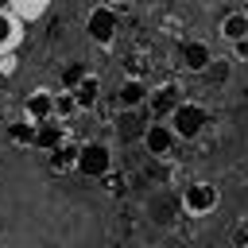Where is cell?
Masks as SVG:
<instances>
[{"label":"cell","mask_w":248,"mask_h":248,"mask_svg":"<svg viewBox=\"0 0 248 248\" xmlns=\"http://www.w3.org/2000/svg\"><path fill=\"white\" fill-rule=\"evenodd\" d=\"M174 128L170 124H163V120H155V124H147L143 128V147H147V155L151 159H163V155H170V147H174Z\"/></svg>","instance_id":"5b68a950"},{"label":"cell","mask_w":248,"mask_h":248,"mask_svg":"<svg viewBox=\"0 0 248 248\" xmlns=\"http://www.w3.org/2000/svg\"><path fill=\"white\" fill-rule=\"evenodd\" d=\"M46 155H50V159H46V167H50L54 174H66V170H74V163H78V143L62 140V143H58V147H50Z\"/></svg>","instance_id":"30bf717a"},{"label":"cell","mask_w":248,"mask_h":248,"mask_svg":"<svg viewBox=\"0 0 248 248\" xmlns=\"http://www.w3.org/2000/svg\"><path fill=\"white\" fill-rule=\"evenodd\" d=\"M112 167V151L105 147V143H81L78 147V163H74V170L81 174V178H101L105 170Z\"/></svg>","instance_id":"3957f363"},{"label":"cell","mask_w":248,"mask_h":248,"mask_svg":"<svg viewBox=\"0 0 248 248\" xmlns=\"http://www.w3.org/2000/svg\"><path fill=\"white\" fill-rule=\"evenodd\" d=\"M81 78H85V66H81V62H70V66H62V85H66V89H74Z\"/></svg>","instance_id":"e0dca14e"},{"label":"cell","mask_w":248,"mask_h":248,"mask_svg":"<svg viewBox=\"0 0 248 248\" xmlns=\"http://www.w3.org/2000/svg\"><path fill=\"white\" fill-rule=\"evenodd\" d=\"M70 112H78V97H74V89H66L62 97H54V116H70Z\"/></svg>","instance_id":"2e32d148"},{"label":"cell","mask_w":248,"mask_h":248,"mask_svg":"<svg viewBox=\"0 0 248 248\" xmlns=\"http://www.w3.org/2000/svg\"><path fill=\"white\" fill-rule=\"evenodd\" d=\"M62 140H66V124H62L58 116H46V120H39V124H35V147H39V151L58 147Z\"/></svg>","instance_id":"52a82bcc"},{"label":"cell","mask_w":248,"mask_h":248,"mask_svg":"<svg viewBox=\"0 0 248 248\" xmlns=\"http://www.w3.org/2000/svg\"><path fill=\"white\" fill-rule=\"evenodd\" d=\"M74 97H78V108H93V105H97V97H101V81L85 74V78L74 85Z\"/></svg>","instance_id":"7c38bea8"},{"label":"cell","mask_w":248,"mask_h":248,"mask_svg":"<svg viewBox=\"0 0 248 248\" xmlns=\"http://www.w3.org/2000/svg\"><path fill=\"white\" fill-rule=\"evenodd\" d=\"M205 74H209L213 81H225V78L232 74V66H229V58H221V62H217V58H209V66H205Z\"/></svg>","instance_id":"ac0fdd59"},{"label":"cell","mask_w":248,"mask_h":248,"mask_svg":"<svg viewBox=\"0 0 248 248\" xmlns=\"http://www.w3.org/2000/svg\"><path fill=\"white\" fill-rule=\"evenodd\" d=\"M8 8H12V0H0V12H8Z\"/></svg>","instance_id":"cb8c5ba5"},{"label":"cell","mask_w":248,"mask_h":248,"mask_svg":"<svg viewBox=\"0 0 248 248\" xmlns=\"http://www.w3.org/2000/svg\"><path fill=\"white\" fill-rule=\"evenodd\" d=\"M16 39H19V19H16L12 12H0V54L12 50Z\"/></svg>","instance_id":"9a60e30c"},{"label":"cell","mask_w":248,"mask_h":248,"mask_svg":"<svg viewBox=\"0 0 248 248\" xmlns=\"http://www.w3.org/2000/svg\"><path fill=\"white\" fill-rule=\"evenodd\" d=\"M221 35H225L229 43L244 39V35H248V16H244V12H232V16H225V19H221Z\"/></svg>","instance_id":"5bb4252c"},{"label":"cell","mask_w":248,"mask_h":248,"mask_svg":"<svg viewBox=\"0 0 248 248\" xmlns=\"http://www.w3.org/2000/svg\"><path fill=\"white\" fill-rule=\"evenodd\" d=\"M205 124H209V112L194 101H178L174 112H170V128H174L178 140H198L205 132Z\"/></svg>","instance_id":"6da1fadb"},{"label":"cell","mask_w":248,"mask_h":248,"mask_svg":"<svg viewBox=\"0 0 248 248\" xmlns=\"http://www.w3.org/2000/svg\"><path fill=\"white\" fill-rule=\"evenodd\" d=\"M147 101H151V112H155V120H167V116L174 112V105L182 101V89H178L174 81H167V85H159L155 93H147Z\"/></svg>","instance_id":"8992f818"},{"label":"cell","mask_w":248,"mask_h":248,"mask_svg":"<svg viewBox=\"0 0 248 248\" xmlns=\"http://www.w3.org/2000/svg\"><path fill=\"white\" fill-rule=\"evenodd\" d=\"M240 12H244V16H248V0H244V8H240Z\"/></svg>","instance_id":"d4e9b609"},{"label":"cell","mask_w":248,"mask_h":248,"mask_svg":"<svg viewBox=\"0 0 248 248\" xmlns=\"http://www.w3.org/2000/svg\"><path fill=\"white\" fill-rule=\"evenodd\" d=\"M85 31H89V39L97 46H112V39H116V12L112 8H93L89 19H85Z\"/></svg>","instance_id":"277c9868"},{"label":"cell","mask_w":248,"mask_h":248,"mask_svg":"<svg viewBox=\"0 0 248 248\" xmlns=\"http://www.w3.org/2000/svg\"><path fill=\"white\" fill-rule=\"evenodd\" d=\"M178 58H182V70H190V74H205V66H209V46L205 43H198V39H190V43H182V50H178Z\"/></svg>","instance_id":"ba28073f"},{"label":"cell","mask_w":248,"mask_h":248,"mask_svg":"<svg viewBox=\"0 0 248 248\" xmlns=\"http://www.w3.org/2000/svg\"><path fill=\"white\" fill-rule=\"evenodd\" d=\"M232 240H236V244H248V225H240V229H236V236H232Z\"/></svg>","instance_id":"603a6c76"},{"label":"cell","mask_w":248,"mask_h":248,"mask_svg":"<svg viewBox=\"0 0 248 248\" xmlns=\"http://www.w3.org/2000/svg\"><path fill=\"white\" fill-rule=\"evenodd\" d=\"M178 202H182V209H186L190 217H205V213H213V209H217L221 194H217V186H213V182H190V186H182Z\"/></svg>","instance_id":"7a4b0ae2"},{"label":"cell","mask_w":248,"mask_h":248,"mask_svg":"<svg viewBox=\"0 0 248 248\" xmlns=\"http://www.w3.org/2000/svg\"><path fill=\"white\" fill-rule=\"evenodd\" d=\"M101 182H105V194H112V198H116V194H124V174H112V167L101 174Z\"/></svg>","instance_id":"d6986e66"},{"label":"cell","mask_w":248,"mask_h":248,"mask_svg":"<svg viewBox=\"0 0 248 248\" xmlns=\"http://www.w3.org/2000/svg\"><path fill=\"white\" fill-rule=\"evenodd\" d=\"M43 4H46V0H23V12L35 16V12H43Z\"/></svg>","instance_id":"44dd1931"},{"label":"cell","mask_w":248,"mask_h":248,"mask_svg":"<svg viewBox=\"0 0 248 248\" xmlns=\"http://www.w3.org/2000/svg\"><path fill=\"white\" fill-rule=\"evenodd\" d=\"M120 132L132 136V132H136V120H132V116H120Z\"/></svg>","instance_id":"7402d4cb"},{"label":"cell","mask_w":248,"mask_h":248,"mask_svg":"<svg viewBox=\"0 0 248 248\" xmlns=\"http://www.w3.org/2000/svg\"><path fill=\"white\" fill-rule=\"evenodd\" d=\"M232 54H236V58H248V35H244V39H236V43H232Z\"/></svg>","instance_id":"ffe728a7"},{"label":"cell","mask_w":248,"mask_h":248,"mask_svg":"<svg viewBox=\"0 0 248 248\" xmlns=\"http://www.w3.org/2000/svg\"><path fill=\"white\" fill-rule=\"evenodd\" d=\"M23 116L27 120H46V116H54V93H46V89H35V93H27V101H23Z\"/></svg>","instance_id":"9c48e42d"},{"label":"cell","mask_w":248,"mask_h":248,"mask_svg":"<svg viewBox=\"0 0 248 248\" xmlns=\"http://www.w3.org/2000/svg\"><path fill=\"white\" fill-rule=\"evenodd\" d=\"M8 140L16 143V147H35V120H16V124H8Z\"/></svg>","instance_id":"4fadbf2b"},{"label":"cell","mask_w":248,"mask_h":248,"mask_svg":"<svg viewBox=\"0 0 248 248\" xmlns=\"http://www.w3.org/2000/svg\"><path fill=\"white\" fill-rule=\"evenodd\" d=\"M116 101H120V108H140L143 101H147V89H143V81H136V78H128L120 89H116Z\"/></svg>","instance_id":"8fae6325"},{"label":"cell","mask_w":248,"mask_h":248,"mask_svg":"<svg viewBox=\"0 0 248 248\" xmlns=\"http://www.w3.org/2000/svg\"><path fill=\"white\" fill-rule=\"evenodd\" d=\"M112 4H124V0H112Z\"/></svg>","instance_id":"484cf974"}]
</instances>
